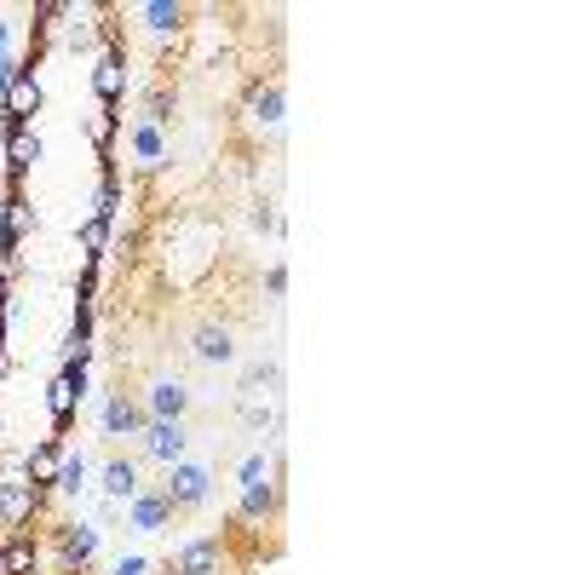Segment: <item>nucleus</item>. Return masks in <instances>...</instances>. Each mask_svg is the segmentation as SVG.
<instances>
[{"label":"nucleus","instance_id":"26","mask_svg":"<svg viewBox=\"0 0 575 575\" xmlns=\"http://www.w3.org/2000/svg\"><path fill=\"white\" fill-rule=\"evenodd\" d=\"M150 570V564H144V558H138V552H127V558H121V564H115V575H144Z\"/></svg>","mask_w":575,"mask_h":575},{"label":"nucleus","instance_id":"20","mask_svg":"<svg viewBox=\"0 0 575 575\" xmlns=\"http://www.w3.org/2000/svg\"><path fill=\"white\" fill-rule=\"evenodd\" d=\"M52 483H58L64 495H81V489H87V460H81V455H64V460H58V478H52Z\"/></svg>","mask_w":575,"mask_h":575},{"label":"nucleus","instance_id":"7","mask_svg":"<svg viewBox=\"0 0 575 575\" xmlns=\"http://www.w3.org/2000/svg\"><path fill=\"white\" fill-rule=\"evenodd\" d=\"M184 409H190V386L184 380H156L150 386V403H144L150 420H184Z\"/></svg>","mask_w":575,"mask_h":575},{"label":"nucleus","instance_id":"27","mask_svg":"<svg viewBox=\"0 0 575 575\" xmlns=\"http://www.w3.org/2000/svg\"><path fill=\"white\" fill-rule=\"evenodd\" d=\"M265 288H271V294H282V288H288V271H282V265H271V276H265Z\"/></svg>","mask_w":575,"mask_h":575},{"label":"nucleus","instance_id":"28","mask_svg":"<svg viewBox=\"0 0 575 575\" xmlns=\"http://www.w3.org/2000/svg\"><path fill=\"white\" fill-rule=\"evenodd\" d=\"M6 368H12V357H6V345H0V380H6Z\"/></svg>","mask_w":575,"mask_h":575},{"label":"nucleus","instance_id":"30","mask_svg":"<svg viewBox=\"0 0 575 575\" xmlns=\"http://www.w3.org/2000/svg\"><path fill=\"white\" fill-rule=\"evenodd\" d=\"M0 575H6V570H0Z\"/></svg>","mask_w":575,"mask_h":575},{"label":"nucleus","instance_id":"15","mask_svg":"<svg viewBox=\"0 0 575 575\" xmlns=\"http://www.w3.org/2000/svg\"><path fill=\"white\" fill-rule=\"evenodd\" d=\"M138 18L150 23L156 35H173V29L184 23V6H173V0H144V6H138Z\"/></svg>","mask_w":575,"mask_h":575},{"label":"nucleus","instance_id":"3","mask_svg":"<svg viewBox=\"0 0 575 575\" xmlns=\"http://www.w3.org/2000/svg\"><path fill=\"white\" fill-rule=\"evenodd\" d=\"M81 391H87V357H69L64 374H58L52 391H46V403H52V420H58V426H69V414H75V403H81Z\"/></svg>","mask_w":575,"mask_h":575},{"label":"nucleus","instance_id":"5","mask_svg":"<svg viewBox=\"0 0 575 575\" xmlns=\"http://www.w3.org/2000/svg\"><path fill=\"white\" fill-rule=\"evenodd\" d=\"M92 558H98V529L92 524H64L58 529V564H64V570H87Z\"/></svg>","mask_w":575,"mask_h":575},{"label":"nucleus","instance_id":"29","mask_svg":"<svg viewBox=\"0 0 575 575\" xmlns=\"http://www.w3.org/2000/svg\"><path fill=\"white\" fill-rule=\"evenodd\" d=\"M0 58H6V23H0Z\"/></svg>","mask_w":575,"mask_h":575},{"label":"nucleus","instance_id":"21","mask_svg":"<svg viewBox=\"0 0 575 575\" xmlns=\"http://www.w3.org/2000/svg\"><path fill=\"white\" fill-rule=\"evenodd\" d=\"M115 207H121V179H115V173H104V190H98V207H92V219L110 230V225H115Z\"/></svg>","mask_w":575,"mask_h":575},{"label":"nucleus","instance_id":"2","mask_svg":"<svg viewBox=\"0 0 575 575\" xmlns=\"http://www.w3.org/2000/svg\"><path fill=\"white\" fill-rule=\"evenodd\" d=\"M35 110H41V81H35V69H23L18 81L0 92V115H6V133H23Z\"/></svg>","mask_w":575,"mask_h":575},{"label":"nucleus","instance_id":"18","mask_svg":"<svg viewBox=\"0 0 575 575\" xmlns=\"http://www.w3.org/2000/svg\"><path fill=\"white\" fill-rule=\"evenodd\" d=\"M265 512H276V483H248L242 489V518H265Z\"/></svg>","mask_w":575,"mask_h":575},{"label":"nucleus","instance_id":"10","mask_svg":"<svg viewBox=\"0 0 575 575\" xmlns=\"http://www.w3.org/2000/svg\"><path fill=\"white\" fill-rule=\"evenodd\" d=\"M92 87H98V98L104 104H115L121 98V87H127V69H121V46H110L98 64H92Z\"/></svg>","mask_w":575,"mask_h":575},{"label":"nucleus","instance_id":"9","mask_svg":"<svg viewBox=\"0 0 575 575\" xmlns=\"http://www.w3.org/2000/svg\"><path fill=\"white\" fill-rule=\"evenodd\" d=\"M173 575H219V535H202L179 552V570Z\"/></svg>","mask_w":575,"mask_h":575},{"label":"nucleus","instance_id":"17","mask_svg":"<svg viewBox=\"0 0 575 575\" xmlns=\"http://www.w3.org/2000/svg\"><path fill=\"white\" fill-rule=\"evenodd\" d=\"M0 570H6V575H29V570H35V541H29L23 529H18V541H12V547H0Z\"/></svg>","mask_w":575,"mask_h":575},{"label":"nucleus","instance_id":"11","mask_svg":"<svg viewBox=\"0 0 575 575\" xmlns=\"http://www.w3.org/2000/svg\"><path fill=\"white\" fill-rule=\"evenodd\" d=\"M248 115L259 121V127H276V121H282V81H253Z\"/></svg>","mask_w":575,"mask_h":575},{"label":"nucleus","instance_id":"1","mask_svg":"<svg viewBox=\"0 0 575 575\" xmlns=\"http://www.w3.org/2000/svg\"><path fill=\"white\" fill-rule=\"evenodd\" d=\"M161 495H167V506H173V512H184V506H202L207 495H213V472H207V466H196V460H179V466H167Z\"/></svg>","mask_w":575,"mask_h":575},{"label":"nucleus","instance_id":"25","mask_svg":"<svg viewBox=\"0 0 575 575\" xmlns=\"http://www.w3.org/2000/svg\"><path fill=\"white\" fill-rule=\"evenodd\" d=\"M259 478H265V455H248V460H242V489L259 483Z\"/></svg>","mask_w":575,"mask_h":575},{"label":"nucleus","instance_id":"12","mask_svg":"<svg viewBox=\"0 0 575 575\" xmlns=\"http://www.w3.org/2000/svg\"><path fill=\"white\" fill-rule=\"evenodd\" d=\"M138 489H144V483H138V466L115 455L110 466H104V495H110V501H133Z\"/></svg>","mask_w":575,"mask_h":575},{"label":"nucleus","instance_id":"8","mask_svg":"<svg viewBox=\"0 0 575 575\" xmlns=\"http://www.w3.org/2000/svg\"><path fill=\"white\" fill-rule=\"evenodd\" d=\"M144 426H150V414L138 409V403H127V397L104 403V432L110 437H144Z\"/></svg>","mask_w":575,"mask_h":575},{"label":"nucleus","instance_id":"6","mask_svg":"<svg viewBox=\"0 0 575 575\" xmlns=\"http://www.w3.org/2000/svg\"><path fill=\"white\" fill-rule=\"evenodd\" d=\"M46 156V144H41V133H12L6 138V167H12V190H23V179H29V167Z\"/></svg>","mask_w":575,"mask_h":575},{"label":"nucleus","instance_id":"23","mask_svg":"<svg viewBox=\"0 0 575 575\" xmlns=\"http://www.w3.org/2000/svg\"><path fill=\"white\" fill-rule=\"evenodd\" d=\"M161 121H173V92L167 87L150 92V127H161Z\"/></svg>","mask_w":575,"mask_h":575},{"label":"nucleus","instance_id":"13","mask_svg":"<svg viewBox=\"0 0 575 575\" xmlns=\"http://www.w3.org/2000/svg\"><path fill=\"white\" fill-rule=\"evenodd\" d=\"M196 357H202V363H230V357H236L230 328H213V322H207V328H196Z\"/></svg>","mask_w":575,"mask_h":575},{"label":"nucleus","instance_id":"24","mask_svg":"<svg viewBox=\"0 0 575 575\" xmlns=\"http://www.w3.org/2000/svg\"><path fill=\"white\" fill-rule=\"evenodd\" d=\"M104 236H110V230L98 225V219H87V225H81V248H87V259H98V253H104Z\"/></svg>","mask_w":575,"mask_h":575},{"label":"nucleus","instance_id":"4","mask_svg":"<svg viewBox=\"0 0 575 575\" xmlns=\"http://www.w3.org/2000/svg\"><path fill=\"white\" fill-rule=\"evenodd\" d=\"M184 443H190L184 420H150V426H144V455L161 460V466H179V460H184Z\"/></svg>","mask_w":575,"mask_h":575},{"label":"nucleus","instance_id":"14","mask_svg":"<svg viewBox=\"0 0 575 575\" xmlns=\"http://www.w3.org/2000/svg\"><path fill=\"white\" fill-rule=\"evenodd\" d=\"M167 518H173V506H167L161 489H156V495H144V489L133 495V529H161Z\"/></svg>","mask_w":575,"mask_h":575},{"label":"nucleus","instance_id":"19","mask_svg":"<svg viewBox=\"0 0 575 575\" xmlns=\"http://www.w3.org/2000/svg\"><path fill=\"white\" fill-rule=\"evenodd\" d=\"M161 150H167V144H161V127H150V121H144V127H133V156L144 161V167H156Z\"/></svg>","mask_w":575,"mask_h":575},{"label":"nucleus","instance_id":"22","mask_svg":"<svg viewBox=\"0 0 575 575\" xmlns=\"http://www.w3.org/2000/svg\"><path fill=\"white\" fill-rule=\"evenodd\" d=\"M87 133H92V144H98V150H110V138H115V110H98L87 121Z\"/></svg>","mask_w":575,"mask_h":575},{"label":"nucleus","instance_id":"16","mask_svg":"<svg viewBox=\"0 0 575 575\" xmlns=\"http://www.w3.org/2000/svg\"><path fill=\"white\" fill-rule=\"evenodd\" d=\"M58 460H64V443H41V449H29V483L41 489V483L58 478Z\"/></svg>","mask_w":575,"mask_h":575}]
</instances>
